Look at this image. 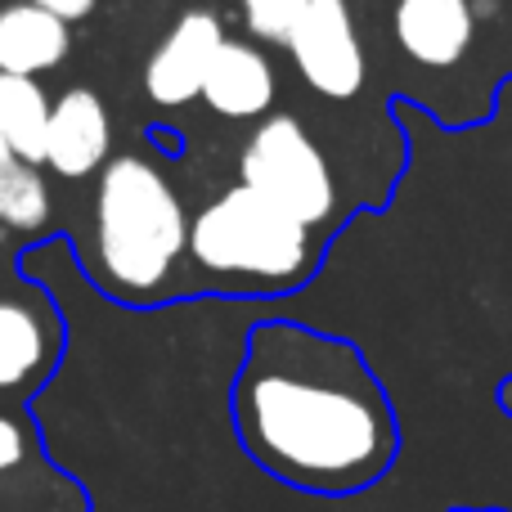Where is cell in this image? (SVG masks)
<instances>
[{
  "label": "cell",
  "mask_w": 512,
  "mask_h": 512,
  "mask_svg": "<svg viewBox=\"0 0 512 512\" xmlns=\"http://www.w3.org/2000/svg\"><path fill=\"white\" fill-rule=\"evenodd\" d=\"M234 423L270 477L324 499L378 486L400 454L391 400L360 355L292 324L252 333Z\"/></svg>",
  "instance_id": "obj_1"
},
{
  "label": "cell",
  "mask_w": 512,
  "mask_h": 512,
  "mask_svg": "<svg viewBox=\"0 0 512 512\" xmlns=\"http://www.w3.org/2000/svg\"><path fill=\"white\" fill-rule=\"evenodd\" d=\"M189 256V212L153 158L117 153L104 162L90 212V270L99 288L126 301L167 292Z\"/></svg>",
  "instance_id": "obj_2"
},
{
  "label": "cell",
  "mask_w": 512,
  "mask_h": 512,
  "mask_svg": "<svg viewBox=\"0 0 512 512\" xmlns=\"http://www.w3.org/2000/svg\"><path fill=\"white\" fill-rule=\"evenodd\" d=\"M189 256L203 274L243 288H288L315 261L310 230L248 185L225 189L189 221Z\"/></svg>",
  "instance_id": "obj_3"
},
{
  "label": "cell",
  "mask_w": 512,
  "mask_h": 512,
  "mask_svg": "<svg viewBox=\"0 0 512 512\" xmlns=\"http://www.w3.org/2000/svg\"><path fill=\"white\" fill-rule=\"evenodd\" d=\"M239 171L252 194H261L265 203H274L283 216H292V221L306 225V230L324 225L337 207L333 167H328L324 149H319L315 135L288 113L265 117V122L256 126L248 149H243V158H239Z\"/></svg>",
  "instance_id": "obj_4"
},
{
  "label": "cell",
  "mask_w": 512,
  "mask_h": 512,
  "mask_svg": "<svg viewBox=\"0 0 512 512\" xmlns=\"http://www.w3.org/2000/svg\"><path fill=\"white\" fill-rule=\"evenodd\" d=\"M288 50L310 90L324 99H355L364 86V50L346 0H310L288 36Z\"/></svg>",
  "instance_id": "obj_5"
},
{
  "label": "cell",
  "mask_w": 512,
  "mask_h": 512,
  "mask_svg": "<svg viewBox=\"0 0 512 512\" xmlns=\"http://www.w3.org/2000/svg\"><path fill=\"white\" fill-rule=\"evenodd\" d=\"M225 45V27L212 9H189L176 18L162 45L144 63V95L158 108H185L203 95L207 68Z\"/></svg>",
  "instance_id": "obj_6"
},
{
  "label": "cell",
  "mask_w": 512,
  "mask_h": 512,
  "mask_svg": "<svg viewBox=\"0 0 512 512\" xmlns=\"http://www.w3.org/2000/svg\"><path fill=\"white\" fill-rule=\"evenodd\" d=\"M59 355V315L41 288L0 292V391H32Z\"/></svg>",
  "instance_id": "obj_7"
},
{
  "label": "cell",
  "mask_w": 512,
  "mask_h": 512,
  "mask_svg": "<svg viewBox=\"0 0 512 512\" xmlns=\"http://www.w3.org/2000/svg\"><path fill=\"white\" fill-rule=\"evenodd\" d=\"M108 153H113V117H108L104 99L86 86L63 90L50 104L41 167L63 180H86L104 171Z\"/></svg>",
  "instance_id": "obj_8"
},
{
  "label": "cell",
  "mask_w": 512,
  "mask_h": 512,
  "mask_svg": "<svg viewBox=\"0 0 512 512\" xmlns=\"http://www.w3.org/2000/svg\"><path fill=\"white\" fill-rule=\"evenodd\" d=\"M391 27L409 63L445 72L472 50L477 9L472 0H396Z\"/></svg>",
  "instance_id": "obj_9"
},
{
  "label": "cell",
  "mask_w": 512,
  "mask_h": 512,
  "mask_svg": "<svg viewBox=\"0 0 512 512\" xmlns=\"http://www.w3.org/2000/svg\"><path fill=\"white\" fill-rule=\"evenodd\" d=\"M72 50V27L36 9L32 0L0 5V77L41 81Z\"/></svg>",
  "instance_id": "obj_10"
},
{
  "label": "cell",
  "mask_w": 512,
  "mask_h": 512,
  "mask_svg": "<svg viewBox=\"0 0 512 512\" xmlns=\"http://www.w3.org/2000/svg\"><path fill=\"white\" fill-rule=\"evenodd\" d=\"M203 99L212 113L230 117V122H243V117H261L265 108L274 104V68L256 45L248 41H230L216 50L212 68H207L203 81Z\"/></svg>",
  "instance_id": "obj_11"
},
{
  "label": "cell",
  "mask_w": 512,
  "mask_h": 512,
  "mask_svg": "<svg viewBox=\"0 0 512 512\" xmlns=\"http://www.w3.org/2000/svg\"><path fill=\"white\" fill-rule=\"evenodd\" d=\"M50 104L41 81L32 77H0V140L9 158L41 167L45 158V126H50Z\"/></svg>",
  "instance_id": "obj_12"
},
{
  "label": "cell",
  "mask_w": 512,
  "mask_h": 512,
  "mask_svg": "<svg viewBox=\"0 0 512 512\" xmlns=\"http://www.w3.org/2000/svg\"><path fill=\"white\" fill-rule=\"evenodd\" d=\"M54 216V189L45 167L5 158L0 162V230L9 234H45Z\"/></svg>",
  "instance_id": "obj_13"
},
{
  "label": "cell",
  "mask_w": 512,
  "mask_h": 512,
  "mask_svg": "<svg viewBox=\"0 0 512 512\" xmlns=\"http://www.w3.org/2000/svg\"><path fill=\"white\" fill-rule=\"evenodd\" d=\"M306 5L310 0H243V18H248V32L256 41L288 45L292 27H297V18Z\"/></svg>",
  "instance_id": "obj_14"
},
{
  "label": "cell",
  "mask_w": 512,
  "mask_h": 512,
  "mask_svg": "<svg viewBox=\"0 0 512 512\" xmlns=\"http://www.w3.org/2000/svg\"><path fill=\"white\" fill-rule=\"evenodd\" d=\"M23 459H27L23 423H18L14 414H5V409H0V481H5L14 468H23Z\"/></svg>",
  "instance_id": "obj_15"
},
{
  "label": "cell",
  "mask_w": 512,
  "mask_h": 512,
  "mask_svg": "<svg viewBox=\"0 0 512 512\" xmlns=\"http://www.w3.org/2000/svg\"><path fill=\"white\" fill-rule=\"evenodd\" d=\"M36 9H45L50 18H59V23H81V18H90L95 14V5L99 0H32Z\"/></svg>",
  "instance_id": "obj_16"
},
{
  "label": "cell",
  "mask_w": 512,
  "mask_h": 512,
  "mask_svg": "<svg viewBox=\"0 0 512 512\" xmlns=\"http://www.w3.org/2000/svg\"><path fill=\"white\" fill-rule=\"evenodd\" d=\"M454 512H477V508H454ZM481 512H504V508H481Z\"/></svg>",
  "instance_id": "obj_17"
},
{
  "label": "cell",
  "mask_w": 512,
  "mask_h": 512,
  "mask_svg": "<svg viewBox=\"0 0 512 512\" xmlns=\"http://www.w3.org/2000/svg\"><path fill=\"white\" fill-rule=\"evenodd\" d=\"M9 158V149H5V140H0V162H5Z\"/></svg>",
  "instance_id": "obj_18"
}]
</instances>
